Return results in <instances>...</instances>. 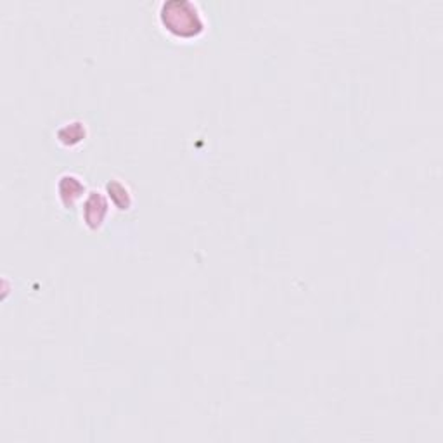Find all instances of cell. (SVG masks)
<instances>
[{"instance_id":"1","label":"cell","mask_w":443,"mask_h":443,"mask_svg":"<svg viewBox=\"0 0 443 443\" xmlns=\"http://www.w3.org/2000/svg\"><path fill=\"white\" fill-rule=\"evenodd\" d=\"M160 21L166 32L186 40L199 36L206 27L199 7L189 0H168L161 4Z\"/></svg>"},{"instance_id":"2","label":"cell","mask_w":443,"mask_h":443,"mask_svg":"<svg viewBox=\"0 0 443 443\" xmlns=\"http://www.w3.org/2000/svg\"><path fill=\"white\" fill-rule=\"evenodd\" d=\"M108 215V201L101 193L92 191L83 203V219L90 229H99Z\"/></svg>"},{"instance_id":"3","label":"cell","mask_w":443,"mask_h":443,"mask_svg":"<svg viewBox=\"0 0 443 443\" xmlns=\"http://www.w3.org/2000/svg\"><path fill=\"white\" fill-rule=\"evenodd\" d=\"M85 193L82 180L75 175H62L59 180V196L64 206H73L76 199H80Z\"/></svg>"},{"instance_id":"4","label":"cell","mask_w":443,"mask_h":443,"mask_svg":"<svg viewBox=\"0 0 443 443\" xmlns=\"http://www.w3.org/2000/svg\"><path fill=\"white\" fill-rule=\"evenodd\" d=\"M108 191H109V198L114 205L120 210H128L132 205V196L128 187L125 184L118 182V180H111L108 184Z\"/></svg>"},{"instance_id":"5","label":"cell","mask_w":443,"mask_h":443,"mask_svg":"<svg viewBox=\"0 0 443 443\" xmlns=\"http://www.w3.org/2000/svg\"><path fill=\"white\" fill-rule=\"evenodd\" d=\"M57 135L62 144H76L85 137V127L80 121H73V123L64 125V127L57 132Z\"/></svg>"}]
</instances>
